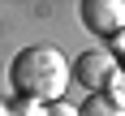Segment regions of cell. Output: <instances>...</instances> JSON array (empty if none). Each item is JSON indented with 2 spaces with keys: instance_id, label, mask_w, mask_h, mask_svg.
<instances>
[{
  "instance_id": "5b68a950",
  "label": "cell",
  "mask_w": 125,
  "mask_h": 116,
  "mask_svg": "<svg viewBox=\"0 0 125 116\" xmlns=\"http://www.w3.org/2000/svg\"><path fill=\"white\" fill-rule=\"evenodd\" d=\"M104 95H108L112 103H121V107H125V69H116V77L108 82V90H104Z\"/></svg>"
},
{
  "instance_id": "8992f818",
  "label": "cell",
  "mask_w": 125,
  "mask_h": 116,
  "mask_svg": "<svg viewBox=\"0 0 125 116\" xmlns=\"http://www.w3.org/2000/svg\"><path fill=\"white\" fill-rule=\"evenodd\" d=\"M108 52H112V60H116V64L125 69V30H121L116 39H108Z\"/></svg>"
},
{
  "instance_id": "277c9868",
  "label": "cell",
  "mask_w": 125,
  "mask_h": 116,
  "mask_svg": "<svg viewBox=\"0 0 125 116\" xmlns=\"http://www.w3.org/2000/svg\"><path fill=\"white\" fill-rule=\"evenodd\" d=\"M78 116H125V107H121V103H112L108 95H86L82 107H78Z\"/></svg>"
},
{
  "instance_id": "3957f363",
  "label": "cell",
  "mask_w": 125,
  "mask_h": 116,
  "mask_svg": "<svg viewBox=\"0 0 125 116\" xmlns=\"http://www.w3.org/2000/svg\"><path fill=\"white\" fill-rule=\"evenodd\" d=\"M82 22L91 35L116 39L125 30V0H82Z\"/></svg>"
},
{
  "instance_id": "7a4b0ae2",
  "label": "cell",
  "mask_w": 125,
  "mask_h": 116,
  "mask_svg": "<svg viewBox=\"0 0 125 116\" xmlns=\"http://www.w3.org/2000/svg\"><path fill=\"white\" fill-rule=\"evenodd\" d=\"M116 69H121V64L112 60V52H108V47H104V52H82V56L73 60V82H78V86H86L91 95H104L108 82L116 77Z\"/></svg>"
},
{
  "instance_id": "52a82bcc",
  "label": "cell",
  "mask_w": 125,
  "mask_h": 116,
  "mask_svg": "<svg viewBox=\"0 0 125 116\" xmlns=\"http://www.w3.org/2000/svg\"><path fill=\"white\" fill-rule=\"evenodd\" d=\"M39 116H78V107H73V103H48Z\"/></svg>"
},
{
  "instance_id": "6da1fadb",
  "label": "cell",
  "mask_w": 125,
  "mask_h": 116,
  "mask_svg": "<svg viewBox=\"0 0 125 116\" xmlns=\"http://www.w3.org/2000/svg\"><path fill=\"white\" fill-rule=\"evenodd\" d=\"M69 82H73V64L65 60V52L52 47V43H30L9 64V86L26 103H61Z\"/></svg>"
}]
</instances>
